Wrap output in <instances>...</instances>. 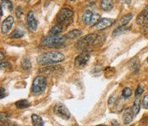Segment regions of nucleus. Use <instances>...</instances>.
<instances>
[{
	"mask_svg": "<svg viewBox=\"0 0 148 126\" xmlns=\"http://www.w3.org/2000/svg\"><path fill=\"white\" fill-rule=\"evenodd\" d=\"M65 59V56L59 52H50L44 53L37 58V63L40 65L55 64L63 62Z\"/></svg>",
	"mask_w": 148,
	"mask_h": 126,
	"instance_id": "obj_1",
	"label": "nucleus"
},
{
	"mask_svg": "<svg viewBox=\"0 0 148 126\" xmlns=\"http://www.w3.org/2000/svg\"><path fill=\"white\" fill-rule=\"evenodd\" d=\"M99 35L97 34H87L83 38H82L79 41L75 44V46L78 50L86 52L87 50L91 49L92 46L98 42Z\"/></svg>",
	"mask_w": 148,
	"mask_h": 126,
	"instance_id": "obj_2",
	"label": "nucleus"
},
{
	"mask_svg": "<svg viewBox=\"0 0 148 126\" xmlns=\"http://www.w3.org/2000/svg\"><path fill=\"white\" fill-rule=\"evenodd\" d=\"M66 41V37L62 35H51L50 34L49 36L44 37L41 40V44L43 45L51 48V47H58L64 45Z\"/></svg>",
	"mask_w": 148,
	"mask_h": 126,
	"instance_id": "obj_3",
	"label": "nucleus"
},
{
	"mask_svg": "<svg viewBox=\"0 0 148 126\" xmlns=\"http://www.w3.org/2000/svg\"><path fill=\"white\" fill-rule=\"evenodd\" d=\"M46 87V78L43 76H38L34 78L32 85V93L34 94H40Z\"/></svg>",
	"mask_w": 148,
	"mask_h": 126,
	"instance_id": "obj_4",
	"label": "nucleus"
},
{
	"mask_svg": "<svg viewBox=\"0 0 148 126\" xmlns=\"http://www.w3.org/2000/svg\"><path fill=\"white\" fill-rule=\"evenodd\" d=\"M53 112L58 117H59L63 119L68 120L70 118V112H69V109L67 108V106L64 105L63 103L56 104L53 108Z\"/></svg>",
	"mask_w": 148,
	"mask_h": 126,
	"instance_id": "obj_5",
	"label": "nucleus"
},
{
	"mask_svg": "<svg viewBox=\"0 0 148 126\" xmlns=\"http://www.w3.org/2000/svg\"><path fill=\"white\" fill-rule=\"evenodd\" d=\"M73 11L69 8H62L57 16V21L60 24H64L73 17Z\"/></svg>",
	"mask_w": 148,
	"mask_h": 126,
	"instance_id": "obj_6",
	"label": "nucleus"
},
{
	"mask_svg": "<svg viewBox=\"0 0 148 126\" xmlns=\"http://www.w3.org/2000/svg\"><path fill=\"white\" fill-rule=\"evenodd\" d=\"M90 59V55L86 52L78 55L75 59V67L78 69H82Z\"/></svg>",
	"mask_w": 148,
	"mask_h": 126,
	"instance_id": "obj_7",
	"label": "nucleus"
},
{
	"mask_svg": "<svg viewBox=\"0 0 148 126\" xmlns=\"http://www.w3.org/2000/svg\"><path fill=\"white\" fill-rule=\"evenodd\" d=\"M27 22L28 25V28L32 30V31H36L38 29V21L36 20L33 11H29L27 13Z\"/></svg>",
	"mask_w": 148,
	"mask_h": 126,
	"instance_id": "obj_8",
	"label": "nucleus"
},
{
	"mask_svg": "<svg viewBox=\"0 0 148 126\" xmlns=\"http://www.w3.org/2000/svg\"><path fill=\"white\" fill-rule=\"evenodd\" d=\"M14 24V18L13 17L10 16L8 17L4 21L2 22V25H1V31L3 34H8L10 29L12 28V26Z\"/></svg>",
	"mask_w": 148,
	"mask_h": 126,
	"instance_id": "obj_9",
	"label": "nucleus"
},
{
	"mask_svg": "<svg viewBox=\"0 0 148 126\" xmlns=\"http://www.w3.org/2000/svg\"><path fill=\"white\" fill-rule=\"evenodd\" d=\"M114 19H111V18H104V19H101L98 21L95 25V28L98 29V30H103L106 28H109L110 27L113 23H114Z\"/></svg>",
	"mask_w": 148,
	"mask_h": 126,
	"instance_id": "obj_10",
	"label": "nucleus"
},
{
	"mask_svg": "<svg viewBox=\"0 0 148 126\" xmlns=\"http://www.w3.org/2000/svg\"><path fill=\"white\" fill-rule=\"evenodd\" d=\"M136 22L138 25L140 26H146L148 23V11L147 10H144L142 11L140 14L138 15L137 18H136Z\"/></svg>",
	"mask_w": 148,
	"mask_h": 126,
	"instance_id": "obj_11",
	"label": "nucleus"
},
{
	"mask_svg": "<svg viewBox=\"0 0 148 126\" xmlns=\"http://www.w3.org/2000/svg\"><path fill=\"white\" fill-rule=\"evenodd\" d=\"M134 117V115L131 108H127V110L124 111V112L123 114V120L124 124L125 125H129L132 122Z\"/></svg>",
	"mask_w": 148,
	"mask_h": 126,
	"instance_id": "obj_12",
	"label": "nucleus"
},
{
	"mask_svg": "<svg viewBox=\"0 0 148 126\" xmlns=\"http://www.w3.org/2000/svg\"><path fill=\"white\" fill-rule=\"evenodd\" d=\"M140 68V61H139V59L138 57H135L129 63V69L131 70L132 72L134 73H137L139 71Z\"/></svg>",
	"mask_w": 148,
	"mask_h": 126,
	"instance_id": "obj_13",
	"label": "nucleus"
},
{
	"mask_svg": "<svg viewBox=\"0 0 148 126\" xmlns=\"http://www.w3.org/2000/svg\"><path fill=\"white\" fill-rule=\"evenodd\" d=\"M132 18H133V14H131V13H128L127 15H125V16H123L120 20H119V26H121V27H125L126 25H127L128 23H129V21L132 20Z\"/></svg>",
	"mask_w": 148,
	"mask_h": 126,
	"instance_id": "obj_14",
	"label": "nucleus"
},
{
	"mask_svg": "<svg viewBox=\"0 0 148 126\" xmlns=\"http://www.w3.org/2000/svg\"><path fill=\"white\" fill-rule=\"evenodd\" d=\"M100 6L106 11L111 10L113 9V2H112V0H102Z\"/></svg>",
	"mask_w": 148,
	"mask_h": 126,
	"instance_id": "obj_15",
	"label": "nucleus"
},
{
	"mask_svg": "<svg viewBox=\"0 0 148 126\" xmlns=\"http://www.w3.org/2000/svg\"><path fill=\"white\" fill-rule=\"evenodd\" d=\"M92 15H93V12L90 11V10H86L83 15H82V21L84 22L85 24L86 25H90V22L92 20Z\"/></svg>",
	"mask_w": 148,
	"mask_h": 126,
	"instance_id": "obj_16",
	"label": "nucleus"
},
{
	"mask_svg": "<svg viewBox=\"0 0 148 126\" xmlns=\"http://www.w3.org/2000/svg\"><path fill=\"white\" fill-rule=\"evenodd\" d=\"M31 118H32V122H33V125L34 126H43L44 125V121L41 118L40 116L39 115H36V114H33L31 116Z\"/></svg>",
	"mask_w": 148,
	"mask_h": 126,
	"instance_id": "obj_17",
	"label": "nucleus"
},
{
	"mask_svg": "<svg viewBox=\"0 0 148 126\" xmlns=\"http://www.w3.org/2000/svg\"><path fill=\"white\" fill-rule=\"evenodd\" d=\"M21 66L22 68V70H29L32 67V63L30 61V59L28 57H26L24 59H22L21 63Z\"/></svg>",
	"mask_w": 148,
	"mask_h": 126,
	"instance_id": "obj_18",
	"label": "nucleus"
},
{
	"mask_svg": "<svg viewBox=\"0 0 148 126\" xmlns=\"http://www.w3.org/2000/svg\"><path fill=\"white\" fill-rule=\"evenodd\" d=\"M62 31H63L62 24L58 23V25H55L54 27H52V28H51V29L50 30L49 34H51V35H57V34H60Z\"/></svg>",
	"mask_w": 148,
	"mask_h": 126,
	"instance_id": "obj_19",
	"label": "nucleus"
},
{
	"mask_svg": "<svg viewBox=\"0 0 148 126\" xmlns=\"http://www.w3.org/2000/svg\"><path fill=\"white\" fill-rule=\"evenodd\" d=\"M81 34H82V31L81 30H79V29H74V30L70 31L67 34V37L69 39H76L79 36H81Z\"/></svg>",
	"mask_w": 148,
	"mask_h": 126,
	"instance_id": "obj_20",
	"label": "nucleus"
},
{
	"mask_svg": "<svg viewBox=\"0 0 148 126\" xmlns=\"http://www.w3.org/2000/svg\"><path fill=\"white\" fill-rule=\"evenodd\" d=\"M15 105L19 109H24V108L29 107L30 106V103L27 100H21V101H16Z\"/></svg>",
	"mask_w": 148,
	"mask_h": 126,
	"instance_id": "obj_21",
	"label": "nucleus"
},
{
	"mask_svg": "<svg viewBox=\"0 0 148 126\" xmlns=\"http://www.w3.org/2000/svg\"><path fill=\"white\" fill-rule=\"evenodd\" d=\"M131 110L134 113V116H136L139 112H140V101L136 100L134 102V105L131 107Z\"/></svg>",
	"mask_w": 148,
	"mask_h": 126,
	"instance_id": "obj_22",
	"label": "nucleus"
},
{
	"mask_svg": "<svg viewBox=\"0 0 148 126\" xmlns=\"http://www.w3.org/2000/svg\"><path fill=\"white\" fill-rule=\"evenodd\" d=\"M1 7L6 8L8 11H11L13 10V4L9 0H1Z\"/></svg>",
	"mask_w": 148,
	"mask_h": 126,
	"instance_id": "obj_23",
	"label": "nucleus"
},
{
	"mask_svg": "<svg viewBox=\"0 0 148 126\" xmlns=\"http://www.w3.org/2000/svg\"><path fill=\"white\" fill-rule=\"evenodd\" d=\"M25 33L23 31H21L20 29H16L12 34H11V38H15V39H19V38H21L22 36H24Z\"/></svg>",
	"mask_w": 148,
	"mask_h": 126,
	"instance_id": "obj_24",
	"label": "nucleus"
},
{
	"mask_svg": "<svg viewBox=\"0 0 148 126\" xmlns=\"http://www.w3.org/2000/svg\"><path fill=\"white\" fill-rule=\"evenodd\" d=\"M122 95L123 98L127 99V98H129L131 95H132V91L129 87H124L123 90V93H122Z\"/></svg>",
	"mask_w": 148,
	"mask_h": 126,
	"instance_id": "obj_25",
	"label": "nucleus"
},
{
	"mask_svg": "<svg viewBox=\"0 0 148 126\" xmlns=\"http://www.w3.org/2000/svg\"><path fill=\"white\" fill-rule=\"evenodd\" d=\"M100 20V15L97 14V13H93L92 20L90 22V25H96V23Z\"/></svg>",
	"mask_w": 148,
	"mask_h": 126,
	"instance_id": "obj_26",
	"label": "nucleus"
},
{
	"mask_svg": "<svg viewBox=\"0 0 148 126\" xmlns=\"http://www.w3.org/2000/svg\"><path fill=\"white\" fill-rule=\"evenodd\" d=\"M143 92H144L143 87H142L140 85H139V86H138V87L136 88V91H135V96H136V97H138V96L141 95V94H143Z\"/></svg>",
	"mask_w": 148,
	"mask_h": 126,
	"instance_id": "obj_27",
	"label": "nucleus"
},
{
	"mask_svg": "<svg viewBox=\"0 0 148 126\" xmlns=\"http://www.w3.org/2000/svg\"><path fill=\"white\" fill-rule=\"evenodd\" d=\"M123 28L124 27H119V28H117L114 32H113V35L114 36H116V35H118V34H123Z\"/></svg>",
	"mask_w": 148,
	"mask_h": 126,
	"instance_id": "obj_28",
	"label": "nucleus"
},
{
	"mask_svg": "<svg viewBox=\"0 0 148 126\" xmlns=\"http://www.w3.org/2000/svg\"><path fill=\"white\" fill-rule=\"evenodd\" d=\"M142 105L145 109H148V94L146 95L142 101Z\"/></svg>",
	"mask_w": 148,
	"mask_h": 126,
	"instance_id": "obj_29",
	"label": "nucleus"
},
{
	"mask_svg": "<svg viewBox=\"0 0 148 126\" xmlns=\"http://www.w3.org/2000/svg\"><path fill=\"white\" fill-rule=\"evenodd\" d=\"M16 16H17L18 17H21V7H19V8L16 10Z\"/></svg>",
	"mask_w": 148,
	"mask_h": 126,
	"instance_id": "obj_30",
	"label": "nucleus"
},
{
	"mask_svg": "<svg viewBox=\"0 0 148 126\" xmlns=\"http://www.w3.org/2000/svg\"><path fill=\"white\" fill-rule=\"evenodd\" d=\"M0 90H1V99H3V98L5 96V95H4V88H3V87H1Z\"/></svg>",
	"mask_w": 148,
	"mask_h": 126,
	"instance_id": "obj_31",
	"label": "nucleus"
},
{
	"mask_svg": "<svg viewBox=\"0 0 148 126\" xmlns=\"http://www.w3.org/2000/svg\"><path fill=\"white\" fill-rule=\"evenodd\" d=\"M6 66H10V63H3V62H1V68L3 69V68H5Z\"/></svg>",
	"mask_w": 148,
	"mask_h": 126,
	"instance_id": "obj_32",
	"label": "nucleus"
},
{
	"mask_svg": "<svg viewBox=\"0 0 148 126\" xmlns=\"http://www.w3.org/2000/svg\"><path fill=\"white\" fill-rule=\"evenodd\" d=\"M0 54H1V61L3 62V58H4V56H3V53L2 52H1V53H0Z\"/></svg>",
	"mask_w": 148,
	"mask_h": 126,
	"instance_id": "obj_33",
	"label": "nucleus"
},
{
	"mask_svg": "<svg viewBox=\"0 0 148 126\" xmlns=\"http://www.w3.org/2000/svg\"><path fill=\"white\" fill-rule=\"evenodd\" d=\"M96 1H97V0H88V2H89L90 3H94Z\"/></svg>",
	"mask_w": 148,
	"mask_h": 126,
	"instance_id": "obj_34",
	"label": "nucleus"
},
{
	"mask_svg": "<svg viewBox=\"0 0 148 126\" xmlns=\"http://www.w3.org/2000/svg\"><path fill=\"white\" fill-rule=\"evenodd\" d=\"M146 10H147V11H148V5L147 6V8H146Z\"/></svg>",
	"mask_w": 148,
	"mask_h": 126,
	"instance_id": "obj_35",
	"label": "nucleus"
},
{
	"mask_svg": "<svg viewBox=\"0 0 148 126\" xmlns=\"http://www.w3.org/2000/svg\"><path fill=\"white\" fill-rule=\"evenodd\" d=\"M147 63H148V58H147Z\"/></svg>",
	"mask_w": 148,
	"mask_h": 126,
	"instance_id": "obj_36",
	"label": "nucleus"
},
{
	"mask_svg": "<svg viewBox=\"0 0 148 126\" xmlns=\"http://www.w3.org/2000/svg\"><path fill=\"white\" fill-rule=\"evenodd\" d=\"M70 1H74V0H70Z\"/></svg>",
	"mask_w": 148,
	"mask_h": 126,
	"instance_id": "obj_37",
	"label": "nucleus"
}]
</instances>
